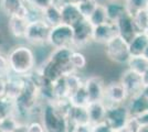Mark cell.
I'll return each mask as SVG.
<instances>
[{"mask_svg":"<svg viewBox=\"0 0 148 132\" xmlns=\"http://www.w3.org/2000/svg\"><path fill=\"white\" fill-rule=\"evenodd\" d=\"M11 73L20 76H27L37 68V58L34 51L29 45L19 44L8 53Z\"/></svg>","mask_w":148,"mask_h":132,"instance_id":"1","label":"cell"},{"mask_svg":"<svg viewBox=\"0 0 148 132\" xmlns=\"http://www.w3.org/2000/svg\"><path fill=\"white\" fill-rule=\"evenodd\" d=\"M40 118L47 132H71L66 116L53 102H42Z\"/></svg>","mask_w":148,"mask_h":132,"instance_id":"2","label":"cell"},{"mask_svg":"<svg viewBox=\"0 0 148 132\" xmlns=\"http://www.w3.org/2000/svg\"><path fill=\"white\" fill-rule=\"evenodd\" d=\"M105 54L107 58L116 64H127L130 57V44L121 35H115L107 43L104 44Z\"/></svg>","mask_w":148,"mask_h":132,"instance_id":"3","label":"cell"},{"mask_svg":"<svg viewBox=\"0 0 148 132\" xmlns=\"http://www.w3.org/2000/svg\"><path fill=\"white\" fill-rule=\"evenodd\" d=\"M73 26L61 22L54 26H51L48 38V44L52 49H58V47L73 49Z\"/></svg>","mask_w":148,"mask_h":132,"instance_id":"4","label":"cell"},{"mask_svg":"<svg viewBox=\"0 0 148 132\" xmlns=\"http://www.w3.org/2000/svg\"><path fill=\"white\" fill-rule=\"evenodd\" d=\"M50 29L51 26L43 19L31 21L28 23L23 40H25L28 44L34 46H41L44 44H48Z\"/></svg>","mask_w":148,"mask_h":132,"instance_id":"5","label":"cell"},{"mask_svg":"<svg viewBox=\"0 0 148 132\" xmlns=\"http://www.w3.org/2000/svg\"><path fill=\"white\" fill-rule=\"evenodd\" d=\"M130 118V113L126 104L107 106L106 114H105V122L115 132L124 129Z\"/></svg>","mask_w":148,"mask_h":132,"instance_id":"6","label":"cell"},{"mask_svg":"<svg viewBox=\"0 0 148 132\" xmlns=\"http://www.w3.org/2000/svg\"><path fill=\"white\" fill-rule=\"evenodd\" d=\"M73 26L74 38H73V49L80 50L82 47L86 46L87 44L92 42L93 25L90 23L87 19H82Z\"/></svg>","mask_w":148,"mask_h":132,"instance_id":"7","label":"cell"},{"mask_svg":"<svg viewBox=\"0 0 148 132\" xmlns=\"http://www.w3.org/2000/svg\"><path fill=\"white\" fill-rule=\"evenodd\" d=\"M128 100V95L121 82H111L105 86L104 102L106 106L123 105Z\"/></svg>","mask_w":148,"mask_h":132,"instance_id":"8","label":"cell"},{"mask_svg":"<svg viewBox=\"0 0 148 132\" xmlns=\"http://www.w3.org/2000/svg\"><path fill=\"white\" fill-rule=\"evenodd\" d=\"M104 79L101 76H91L84 81V88L86 90L88 100L91 101H104L105 95Z\"/></svg>","mask_w":148,"mask_h":132,"instance_id":"9","label":"cell"},{"mask_svg":"<svg viewBox=\"0 0 148 132\" xmlns=\"http://www.w3.org/2000/svg\"><path fill=\"white\" fill-rule=\"evenodd\" d=\"M119 82L123 84L124 88L126 89L128 98L140 94L143 88H144L142 75L138 74V73H135V72H133V70H130L128 68L123 73Z\"/></svg>","mask_w":148,"mask_h":132,"instance_id":"10","label":"cell"},{"mask_svg":"<svg viewBox=\"0 0 148 132\" xmlns=\"http://www.w3.org/2000/svg\"><path fill=\"white\" fill-rule=\"evenodd\" d=\"M117 34L118 31L116 23L111 22V21H106L102 24L93 26L92 42L105 44Z\"/></svg>","mask_w":148,"mask_h":132,"instance_id":"11","label":"cell"},{"mask_svg":"<svg viewBox=\"0 0 148 132\" xmlns=\"http://www.w3.org/2000/svg\"><path fill=\"white\" fill-rule=\"evenodd\" d=\"M72 47H58L52 49L49 54V58L52 63L58 65L60 68L64 70L65 74L72 72L73 69L71 67V54H72Z\"/></svg>","mask_w":148,"mask_h":132,"instance_id":"12","label":"cell"},{"mask_svg":"<svg viewBox=\"0 0 148 132\" xmlns=\"http://www.w3.org/2000/svg\"><path fill=\"white\" fill-rule=\"evenodd\" d=\"M37 70L42 76L44 82L48 84H53L58 79H60L62 76L65 75L64 70L54 63H52L49 58H47L40 66H37Z\"/></svg>","mask_w":148,"mask_h":132,"instance_id":"13","label":"cell"},{"mask_svg":"<svg viewBox=\"0 0 148 132\" xmlns=\"http://www.w3.org/2000/svg\"><path fill=\"white\" fill-rule=\"evenodd\" d=\"M115 23L117 26L118 35H121L123 39H125L127 42H130V40L139 32L136 28L133 17L127 12L123 14Z\"/></svg>","mask_w":148,"mask_h":132,"instance_id":"14","label":"cell"},{"mask_svg":"<svg viewBox=\"0 0 148 132\" xmlns=\"http://www.w3.org/2000/svg\"><path fill=\"white\" fill-rule=\"evenodd\" d=\"M0 8L7 17H22L25 18L28 5L25 0H0Z\"/></svg>","mask_w":148,"mask_h":132,"instance_id":"15","label":"cell"},{"mask_svg":"<svg viewBox=\"0 0 148 132\" xmlns=\"http://www.w3.org/2000/svg\"><path fill=\"white\" fill-rule=\"evenodd\" d=\"M60 10H61V19L63 23L74 25L82 19H84L77 3H74L71 1H64L60 5Z\"/></svg>","mask_w":148,"mask_h":132,"instance_id":"16","label":"cell"},{"mask_svg":"<svg viewBox=\"0 0 148 132\" xmlns=\"http://www.w3.org/2000/svg\"><path fill=\"white\" fill-rule=\"evenodd\" d=\"M6 96L12 100H17L25 87V76L11 73L6 78Z\"/></svg>","mask_w":148,"mask_h":132,"instance_id":"17","label":"cell"},{"mask_svg":"<svg viewBox=\"0 0 148 132\" xmlns=\"http://www.w3.org/2000/svg\"><path fill=\"white\" fill-rule=\"evenodd\" d=\"M107 106L104 101H91L86 106L88 122L91 125H96L102 121H105Z\"/></svg>","mask_w":148,"mask_h":132,"instance_id":"18","label":"cell"},{"mask_svg":"<svg viewBox=\"0 0 148 132\" xmlns=\"http://www.w3.org/2000/svg\"><path fill=\"white\" fill-rule=\"evenodd\" d=\"M126 105H127V108L130 110L132 117L138 118V117L148 112V100L145 98V96L142 93L136 95L134 97L128 98Z\"/></svg>","mask_w":148,"mask_h":132,"instance_id":"19","label":"cell"},{"mask_svg":"<svg viewBox=\"0 0 148 132\" xmlns=\"http://www.w3.org/2000/svg\"><path fill=\"white\" fill-rule=\"evenodd\" d=\"M66 119H68L71 132H72L74 127L77 126V125L90 123L88 117H87L86 107H75V106L71 105L68 112H66Z\"/></svg>","mask_w":148,"mask_h":132,"instance_id":"20","label":"cell"},{"mask_svg":"<svg viewBox=\"0 0 148 132\" xmlns=\"http://www.w3.org/2000/svg\"><path fill=\"white\" fill-rule=\"evenodd\" d=\"M103 3L106 10L107 20L111 22H116L123 14L126 13L124 0H106Z\"/></svg>","mask_w":148,"mask_h":132,"instance_id":"21","label":"cell"},{"mask_svg":"<svg viewBox=\"0 0 148 132\" xmlns=\"http://www.w3.org/2000/svg\"><path fill=\"white\" fill-rule=\"evenodd\" d=\"M28 20L22 17H9L8 20V29L11 33L13 38L16 39H23L25 37V30L28 26Z\"/></svg>","mask_w":148,"mask_h":132,"instance_id":"22","label":"cell"},{"mask_svg":"<svg viewBox=\"0 0 148 132\" xmlns=\"http://www.w3.org/2000/svg\"><path fill=\"white\" fill-rule=\"evenodd\" d=\"M130 51L132 55L143 54L148 45V34L146 32H138L130 42Z\"/></svg>","mask_w":148,"mask_h":132,"instance_id":"23","label":"cell"},{"mask_svg":"<svg viewBox=\"0 0 148 132\" xmlns=\"http://www.w3.org/2000/svg\"><path fill=\"white\" fill-rule=\"evenodd\" d=\"M42 19L50 26H54V25L61 23L62 19L60 6L56 3H52L51 6L47 7L44 10H42Z\"/></svg>","mask_w":148,"mask_h":132,"instance_id":"24","label":"cell"},{"mask_svg":"<svg viewBox=\"0 0 148 132\" xmlns=\"http://www.w3.org/2000/svg\"><path fill=\"white\" fill-rule=\"evenodd\" d=\"M126 65H127L128 69L142 75L143 73L148 68V58L144 54L130 55V60H128Z\"/></svg>","mask_w":148,"mask_h":132,"instance_id":"25","label":"cell"},{"mask_svg":"<svg viewBox=\"0 0 148 132\" xmlns=\"http://www.w3.org/2000/svg\"><path fill=\"white\" fill-rule=\"evenodd\" d=\"M69 101L72 106H75V107H86L90 104L88 96H87L86 90L84 88V84H83V86H81L77 90H75L73 94L69 97Z\"/></svg>","mask_w":148,"mask_h":132,"instance_id":"26","label":"cell"},{"mask_svg":"<svg viewBox=\"0 0 148 132\" xmlns=\"http://www.w3.org/2000/svg\"><path fill=\"white\" fill-rule=\"evenodd\" d=\"M64 81H65V84H66L70 96L73 94L75 90H77L81 86H83V84H84V81L82 79V77L75 70H72L68 74H65L64 75Z\"/></svg>","mask_w":148,"mask_h":132,"instance_id":"27","label":"cell"},{"mask_svg":"<svg viewBox=\"0 0 148 132\" xmlns=\"http://www.w3.org/2000/svg\"><path fill=\"white\" fill-rule=\"evenodd\" d=\"M16 110V101L7 96L0 97V122L6 118L12 116Z\"/></svg>","mask_w":148,"mask_h":132,"instance_id":"28","label":"cell"},{"mask_svg":"<svg viewBox=\"0 0 148 132\" xmlns=\"http://www.w3.org/2000/svg\"><path fill=\"white\" fill-rule=\"evenodd\" d=\"M87 20L90 21V23L95 26V25H99L104 23L107 20V16H106V10H105V6L103 2H99L97 7L94 9V11L91 13V16L87 18Z\"/></svg>","mask_w":148,"mask_h":132,"instance_id":"29","label":"cell"},{"mask_svg":"<svg viewBox=\"0 0 148 132\" xmlns=\"http://www.w3.org/2000/svg\"><path fill=\"white\" fill-rule=\"evenodd\" d=\"M86 64V56L80 50H74L73 49L72 54H71V67H72V69L75 72H80V70L85 68Z\"/></svg>","mask_w":148,"mask_h":132,"instance_id":"30","label":"cell"},{"mask_svg":"<svg viewBox=\"0 0 148 132\" xmlns=\"http://www.w3.org/2000/svg\"><path fill=\"white\" fill-rule=\"evenodd\" d=\"M126 12L134 16L140 10H145L148 5V0H124Z\"/></svg>","mask_w":148,"mask_h":132,"instance_id":"31","label":"cell"},{"mask_svg":"<svg viewBox=\"0 0 148 132\" xmlns=\"http://www.w3.org/2000/svg\"><path fill=\"white\" fill-rule=\"evenodd\" d=\"M99 3V0H82V1H80L77 3V6H79V9H80L83 18L87 19L91 16V13L94 11V9L97 7Z\"/></svg>","mask_w":148,"mask_h":132,"instance_id":"32","label":"cell"},{"mask_svg":"<svg viewBox=\"0 0 148 132\" xmlns=\"http://www.w3.org/2000/svg\"><path fill=\"white\" fill-rule=\"evenodd\" d=\"M137 30L139 32H145L148 28V13L146 10H140L134 16H132Z\"/></svg>","mask_w":148,"mask_h":132,"instance_id":"33","label":"cell"},{"mask_svg":"<svg viewBox=\"0 0 148 132\" xmlns=\"http://www.w3.org/2000/svg\"><path fill=\"white\" fill-rule=\"evenodd\" d=\"M11 74V68L9 65L8 54H6L3 51L0 49V77L7 78Z\"/></svg>","mask_w":148,"mask_h":132,"instance_id":"34","label":"cell"},{"mask_svg":"<svg viewBox=\"0 0 148 132\" xmlns=\"http://www.w3.org/2000/svg\"><path fill=\"white\" fill-rule=\"evenodd\" d=\"M18 123L19 120L12 114L0 122V128H1L2 132H12L14 128L18 126Z\"/></svg>","mask_w":148,"mask_h":132,"instance_id":"35","label":"cell"},{"mask_svg":"<svg viewBox=\"0 0 148 132\" xmlns=\"http://www.w3.org/2000/svg\"><path fill=\"white\" fill-rule=\"evenodd\" d=\"M25 2L31 7H34L39 10H44L47 7L54 3V0H25Z\"/></svg>","mask_w":148,"mask_h":132,"instance_id":"36","label":"cell"},{"mask_svg":"<svg viewBox=\"0 0 148 132\" xmlns=\"http://www.w3.org/2000/svg\"><path fill=\"white\" fill-rule=\"evenodd\" d=\"M28 132H47L41 120H31L28 122Z\"/></svg>","mask_w":148,"mask_h":132,"instance_id":"37","label":"cell"},{"mask_svg":"<svg viewBox=\"0 0 148 132\" xmlns=\"http://www.w3.org/2000/svg\"><path fill=\"white\" fill-rule=\"evenodd\" d=\"M92 132H115V131H114L105 121H102V122H99V123L93 125Z\"/></svg>","mask_w":148,"mask_h":132,"instance_id":"38","label":"cell"},{"mask_svg":"<svg viewBox=\"0 0 148 132\" xmlns=\"http://www.w3.org/2000/svg\"><path fill=\"white\" fill-rule=\"evenodd\" d=\"M72 132H92V125L91 123L77 125L73 128Z\"/></svg>","mask_w":148,"mask_h":132,"instance_id":"39","label":"cell"},{"mask_svg":"<svg viewBox=\"0 0 148 132\" xmlns=\"http://www.w3.org/2000/svg\"><path fill=\"white\" fill-rule=\"evenodd\" d=\"M12 132H28V123L19 122L18 126L14 128V130Z\"/></svg>","mask_w":148,"mask_h":132,"instance_id":"40","label":"cell"},{"mask_svg":"<svg viewBox=\"0 0 148 132\" xmlns=\"http://www.w3.org/2000/svg\"><path fill=\"white\" fill-rule=\"evenodd\" d=\"M6 86H7L6 78H1L0 77V97L6 96Z\"/></svg>","mask_w":148,"mask_h":132,"instance_id":"41","label":"cell"},{"mask_svg":"<svg viewBox=\"0 0 148 132\" xmlns=\"http://www.w3.org/2000/svg\"><path fill=\"white\" fill-rule=\"evenodd\" d=\"M142 79L144 86H148V68L142 74Z\"/></svg>","mask_w":148,"mask_h":132,"instance_id":"42","label":"cell"},{"mask_svg":"<svg viewBox=\"0 0 148 132\" xmlns=\"http://www.w3.org/2000/svg\"><path fill=\"white\" fill-rule=\"evenodd\" d=\"M137 119L139 121V123H147L148 125V112H146L145 114L140 116V117H138Z\"/></svg>","mask_w":148,"mask_h":132,"instance_id":"43","label":"cell"},{"mask_svg":"<svg viewBox=\"0 0 148 132\" xmlns=\"http://www.w3.org/2000/svg\"><path fill=\"white\" fill-rule=\"evenodd\" d=\"M136 132H148V125L147 123H139V127Z\"/></svg>","mask_w":148,"mask_h":132,"instance_id":"44","label":"cell"},{"mask_svg":"<svg viewBox=\"0 0 148 132\" xmlns=\"http://www.w3.org/2000/svg\"><path fill=\"white\" fill-rule=\"evenodd\" d=\"M142 94L145 96V98L148 100V86H144V88H143L142 90Z\"/></svg>","mask_w":148,"mask_h":132,"instance_id":"45","label":"cell"},{"mask_svg":"<svg viewBox=\"0 0 148 132\" xmlns=\"http://www.w3.org/2000/svg\"><path fill=\"white\" fill-rule=\"evenodd\" d=\"M2 43H3V35H2V33L0 32V47H1Z\"/></svg>","mask_w":148,"mask_h":132,"instance_id":"46","label":"cell"},{"mask_svg":"<svg viewBox=\"0 0 148 132\" xmlns=\"http://www.w3.org/2000/svg\"><path fill=\"white\" fill-rule=\"evenodd\" d=\"M64 1H65V0H54V3H56V5H59V6H60V5L63 3Z\"/></svg>","mask_w":148,"mask_h":132,"instance_id":"47","label":"cell"},{"mask_svg":"<svg viewBox=\"0 0 148 132\" xmlns=\"http://www.w3.org/2000/svg\"><path fill=\"white\" fill-rule=\"evenodd\" d=\"M143 54H144V55H145V56L148 58V45H147V47L145 49V51H144V53H143Z\"/></svg>","mask_w":148,"mask_h":132,"instance_id":"48","label":"cell"},{"mask_svg":"<svg viewBox=\"0 0 148 132\" xmlns=\"http://www.w3.org/2000/svg\"><path fill=\"white\" fill-rule=\"evenodd\" d=\"M65 1H71V2H74V3H79L82 0H65Z\"/></svg>","mask_w":148,"mask_h":132,"instance_id":"49","label":"cell"},{"mask_svg":"<svg viewBox=\"0 0 148 132\" xmlns=\"http://www.w3.org/2000/svg\"><path fill=\"white\" fill-rule=\"evenodd\" d=\"M146 11H147V13H148V5H147V7H146V9H145Z\"/></svg>","mask_w":148,"mask_h":132,"instance_id":"50","label":"cell"},{"mask_svg":"<svg viewBox=\"0 0 148 132\" xmlns=\"http://www.w3.org/2000/svg\"><path fill=\"white\" fill-rule=\"evenodd\" d=\"M0 132H2V130H1V128H0Z\"/></svg>","mask_w":148,"mask_h":132,"instance_id":"51","label":"cell"},{"mask_svg":"<svg viewBox=\"0 0 148 132\" xmlns=\"http://www.w3.org/2000/svg\"><path fill=\"white\" fill-rule=\"evenodd\" d=\"M104 1H106V0H104Z\"/></svg>","mask_w":148,"mask_h":132,"instance_id":"52","label":"cell"}]
</instances>
